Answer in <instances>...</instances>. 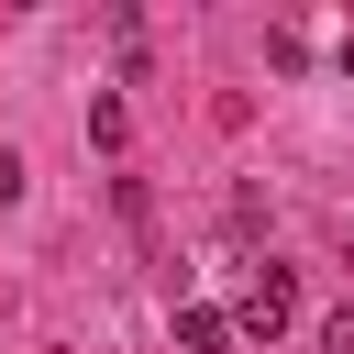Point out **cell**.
Instances as JSON below:
<instances>
[{
    "label": "cell",
    "mask_w": 354,
    "mask_h": 354,
    "mask_svg": "<svg viewBox=\"0 0 354 354\" xmlns=\"http://www.w3.org/2000/svg\"><path fill=\"white\" fill-rule=\"evenodd\" d=\"M288 321H299V277H288V266H254L243 299H232V332H266V343H277Z\"/></svg>",
    "instance_id": "obj_1"
},
{
    "label": "cell",
    "mask_w": 354,
    "mask_h": 354,
    "mask_svg": "<svg viewBox=\"0 0 354 354\" xmlns=\"http://www.w3.org/2000/svg\"><path fill=\"white\" fill-rule=\"evenodd\" d=\"M177 343H188V354H221V343H232V310L188 299V310H177Z\"/></svg>",
    "instance_id": "obj_2"
},
{
    "label": "cell",
    "mask_w": 354,
    "mask_h": 354,
    "mask_svg": "<svg viewBox=\"0 0 354 354\" xmlns=\"http://www.w3.org/2000/svg\"><path fill=\"white\" fill-rule=\"evenodd\" d=\"M11 199H22V155L0 144V210H11Z\"/></svg>",
    "instance_id": "obj_3"
},
{
    "label": "cell",
    "mask_w": 354,
    "mask_h": 354,
    "mask_svg": "<svg viewBox=\"0 0 354 354\" xmlns=\"http://www.w3.org/2000/svg\"><path fill=\"white\" fill-rule=\"evenodd\" d=\"M343 77H354V44H343Z\"/></svg>",
    "instance_id": "obj_4"
}]
</instances>
